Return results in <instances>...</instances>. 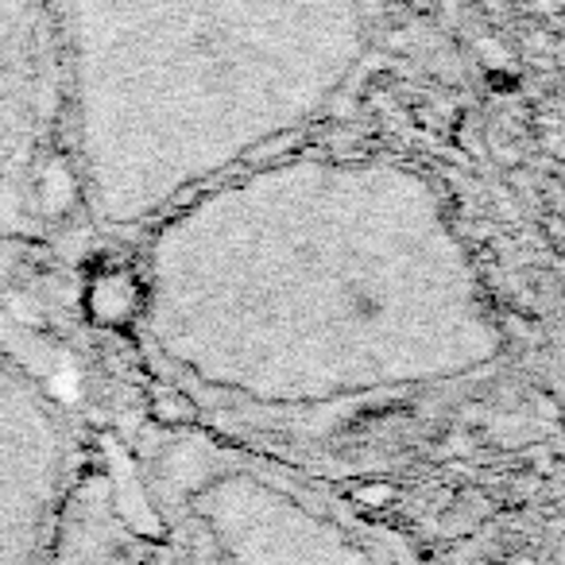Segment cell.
Returning <instances> with one entry per match:
<instances>
[{
    "label": "cell",
    "instance_id": "6da1fadb",
    "mask_svg": "<svg viewBox=\"0 0 565 565\" xmlns=\"http://www.w3.org/2000/svg\"><path fill=\"white\" fill-rule=\"evenodd\" d=\"M143 361L202 418L338 434L484 384L508 322L426 167L287 148L136 236Z\"/></svg>",
    "mask_w": 565,
    "mask_h": 565
},
{
    "label": "cell",
    "instance_id": "7a4b0ae2",
    "mask_svg": "<svg viewBox=\"0 0 565 565\" xmlns=\"http://www.w3.org/2000/svg\"><path fill=\"white\" fill-rule=\"evenodd\" d=\"M376 35V0H55L74 202L102 233L140 236L322 125Z\"/></svg>",
    "mask_w": 565,
    "mask_h": 565
},
{
    "label": "cell",
    "instance_id": "3957f363",
    "mask_svg": "<svg viewBox=\"0 0 565 565\" xmlns=\"http://www.w3.org/2000/svg\"><path fill=\"white\" fill-rule=\"evenodd\" d=\"M47 565H423L318 480L179 418L86 423Z\"/></svg>",
    "mask_w": 565,
    "mask_h": 565
},
{
    "label": "cell",
    "instance_id": "277c9868",
    "mask_svg": "<svg viewBox=\"0 0 565 565\" xmlns=\"http://www.w3.org/2000/svg\"><path fill=\"white\" fill-rule=\"evenodd\" d=\"M86 423L55 380L0 333V565H47Z\"/></svg>",
    "mask_w": 565,
    "mask_h": 565
},
{
    "label": "cell",
    "instance_id": "5b68a950",
    "mask_svg": "<svg viewBox=\"0 0 565 565\" xmlns=\"http://www.w3.org/2000/svg\"><path fill=\"white\" fill-rule=\"evenodd\" d=\"M55 174L66 179L55 0H0V244L47 225Z\"/></svg>",
    "mask_w": 565,
    "mask_h": 565
},
{
    "label": "cell",
    "instance_id": "8992f818",
    "mask_svg": "<svg viewBox=\"0 0 565 565\" xmlns=\"http://www.w3.org/2000/svg\"><path fill=\"white\" fill-rule=\"evenodd\" d=\"M542 565H562V557H557V554H550V557H546V562H542Z\"/></svg>",
    "mask_w": 565,
    "mask_h": 565
}]
</instances>
